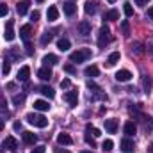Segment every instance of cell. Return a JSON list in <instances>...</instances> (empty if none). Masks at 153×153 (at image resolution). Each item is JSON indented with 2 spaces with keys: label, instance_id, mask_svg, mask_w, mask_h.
I'll use <instances>...</instances> for the list:
<instances>
[{
  "label": "cell",
  "instance_id": "6da1fadb",
  "mask_svg": "<svg viewBox=\"0 0 153 153\" xmlns=\"http://www.w3.org/2000/svg\"><path fill=\"white\" fill-rule=\"evenodd\" d=\"M25 119H27L30 125L38 126V128H45V126L48 125V119H46L43 114H34V112H29V114L25 116Z\"/></svg>",
  "mask_w": 153,
  "mask_h": 153
},
{
  "label": "cell",
  "instance_id": "7a4b0ae2",
  "mask_svg": "<svg viewBox=\"0 0 153 153\" xmlns=\"http://www.w3.org/2000/svg\"><path fill=\"white\" fill-rule=\"evenodd\" d=\"M89 57H91V50L89 48H82V50H76V52L70 53V61L71 62H84Z\"/></svg>",
  "mask_w": 153,
  "mask_h": 153
},
{
  "label": "cell",
  "instance_id": "3957f363",
  "mask_svg": "<svg viewBox=\"0 0 153 153\" xmlns=\"http://www.w3.org/2000/svg\"><path fill=\"white\" fill-rule=\"evenodd\" d=\"M111 29L107 27V25H102V29H100V36H98V46L100 48H105V45H109L111 43Z\"/></svg>",
  "mask_w": 153,
  "mask_h": 153
},
{
  "label": "cell",
  "instance_id": "277c9868",
  "mask_svg": "<svg viewBox=\"0 0 153 153\" xmlns=\"http://www.w3.org/2000/svg\"><path fill=\"white\" fill-rule=\"evenodd\" d=\"M14 20H7L5 23V30H4V39L5 41H13L14 39Z\"/></svg>",
  "mask_w": 153,
  "mask_h": 153
},
{
  "label": "cell",
  "instance_id": "5b68a950",
  "mask_svg": "<svg viewBox=\"0 0 153 153\" xmlns=\"http://www.w3.org/2000/svg\"><path fill=\"white\" fill-rule=\"evenodd\" d=\"M121 152L123 153H134L135 152V144H134V141H130L128 137H125V139L121 141Z\"/></svg>",
  "mask_w": 153,
  "mask_h": 153
},
{
  "label": "cell",
  "instance_id": "8992f818",
  "mask_svg": "<svg viewBox=\"0 0 153 153\" xmlns=\"http://www.w3.org/2000/svg\"><path fill=\"white\" fill-rule=\"evenodd\" d=\"M2 146L7 148V150H11V152H14V150L18 148V141H16L13 135H9V137H5V141L2 143Z\"/></svg>",
  "mask_w": 153,
  "mask_h": 153
},
{
  "label": "cell",
  "instance_id": "52a82bcc",
  "mask_svg": "<svg viewBox=\"0 0 153 153\" xmlns=\"http://www.w3.org/2000/svg\"><path fill=\"white\" fill-rule=\"evenodd\" d=\"M46 18H48V22H55V20L59 18V9H57V5H50V7H48Z\"/></svg>",
  "mask_w": 153,
  "mask_h": 153
},
{
  "label": "cell",
  "instance_id": "ba28073f",
  "mask_svg": "<svg viewBox=\"0 0 153 153\" xmlns=\"http://www.w3.org/2000/svg\"><path fill=\"white\" fill-rule=\"evenodd\" d=\"M22 135H23V143H25V144H29V146L36 144V141H38V135H36V134H32V132H23Z\"/></svg>",
  "mask_w": 153,
  "mask_h": 153
},
{
  "label": "cell",
  "instance_id": "9c48e42d",
  "mask_svg": "<svg viewBox=\"0 0 153 153\" xmlns=\"http://www.w3.org/2000/svg\"><path fill=\"white\" fill-rule=\"evenodd\" d=\"M64 100H66L71 107H75L76 102H78V94H76V91H68V93L64 94Z\"/></svg>",
  "mask_w": 153,
  "mask_h": 153
},
{
  "label": "cell",
  "instance_id": "30bf717a",
  "mask_svg": "<svg viewBox=\"0 0 153 153\" xmlns=\"http://www.w3.org/2000/svg\"><path fill=\"white\" fill-rule=\"evenodd\" d=\"M132 78V73L128 71V70H119L117 73H116V80L117 82H128Z\"/></svg>",
  "mask_w": 153,
  "mask_h": 153
},
{
  "label": "cell",
  "instance_id": "8fae6325",
  "mask_svg": "<svg viewBox=\"0 0 153 153\" xmlns=\"http://www.w3.org/2000/svg\"><path fill=\"white\" fill-rule=\"evenodd\" d=\"M29 5H30V2H29V0H22L20 4H16V11H18V14H20V16L27 14V11H29Z\"/></svg>",
  "mask_w": 153,
  "mask_h": 153
},
{
  "label": "cell",
  "instance_id": "7c38bea8",
  "mask_svg": "<svg viewBox=\"0 0 153 153\" xmlns=\"http://www.w3.org/2000/svg\"><path fill=\"white\" fill-rule=\"evenodd\" d=\"M119 59H121V53H119V52H112V53L107 57V66H109V68L116 66V64L119 62Z\"/></svg>",
  "mask_w": 153,
  "mask_h": 153
},
{
  "label": "cell",
  "instance_id": "4fadbf2b",
  "mask_svg": "<svg viewBox=\"0 0 153 153\" xmlns=\"http://www.w3.org/2000/svg\"><path fill=\"white\" fill-rule=\"evenodd\" d=\"M30 34H32V27H30V25H23V27L20 29V38L23 39L25 43L29 41V38H30Z\"/></svg>",
  "mask_w": 153,
  "mask_h": 153
},
{
  "label": "cell",
  "instance_id": "5bb4252c",
  "mask_svg": "<svg viewBox=\"0 0 153 153\" xmlns=\"http://www.w3.org/2000/svg\"><path fill=\"white\" fill-rule=\"evenodd\" d=\"M78 32L82 36H89L91 34V23L89 22H80L78 23Z\"/></svg>",
  "mask_w": 153,
  "mask_h": 153
},
{
  "label": "cell",
  "instance_id": "9a60e30c",
  "mask_svg": "<svg viewBox=\"0 0 153 153\" xmlns=\"http://www.w3.org/2000/svg\"><path fill=\"white\" fill-rule=\"evenodd\" d=\"M29 75H30V68H29V66H22L20 71H18V80L27 82V80H29Z\"/></svg>",
  "mask_w": 153,
  "mask_h": 153
},
{
  "label": "cell",
  "instance_id": "2e32d148",
  "mask_svg": "<svg viewBox=\"0 0 153 153\" xmlns=\"http://www.w3.org/2000/svg\"><path fill=\"white\" fill-rule=\"evenodd\" d=\"M105 121V130L109 132V134H116V130H117V121L116 119H103Z\"/></svg>",
  "mask_w": 153,
  "mask_h": 153
},
{
  "label": "cell",
  "instance_id": "e0dca14e",
  "mask_svg": "<svg viewBox=\"0 0 153 153\" xmlns=\"http://www.w3.org/2000/svg\"><path fill=\"white\" fill-rule=\"evenodd\" d=\"M38 76L41 78V80H50V78H52V70H50L48 66H43V68L38 71Z\"/></svg>",
  "mask_w": 153,
  "mask_h": 153
},
{
  "label": "cell",
  "instance_id": "ac0fdd59",
  "mask_svg": "<svg viewBox=\"0 0 153 153\" xmlns=\"http://www.w3.org/2000/svg\"><path fill=\"white\" fill-rule=\"evenodd\" d=\"M57 62H59V59H57V55H53V53H48V55L43 57V64H45V66H53V64H57Z\"/></svg>",
  "mask_w": 153,
  "mask_h": 153
},
{
  "label": "cell",
  "instance_id": "d6986e66",
  "mask_svg": "<svg viewBox=\"0 0 153 153\" xmlns=\"http://www.w3.org/2000/svg\"><path fill=\"white\" fill-rule=\"evenodd\" d=\"M123 130H125V134H126V135L130 137V135H134V134L137 132V126H135V123H134V121H126V123H125V128H123Z\"/></svg>",
  "mask_w": 153,
  "mask_h": 153
},
{
  "label": "cell",
  "instance_id": "ffe728a7",
  "mask_svg": "<svg viewBox=\"0 0 153 153\" xmlns=\"http://www.w3.org/2000/svg\"><path fill=\"white\" fill-rule=\"evenodd\" d=\"M62 9H64V13H66L68 16H73L75 11H76V5L73 2H64V4H62Z\"/></svg>",
  "mask_w": 153,
  "mask_h": 153
},
{
  "label": "cell",
  "instance_id": "44dd1931",
  "mask_svg": "<svg viewBox=\"0 0 153 153\" xmlns=\"http://www.w3.org/2000/svg\"><path fill=\"white\" fill-rule=\"evenodd\" d=\"M39 93H41L43 96H46V98H50V100H52V98L55 96V91H53L52 87H48V85H41V87H39Z\"/></svg>",
  "mask_w": 153,
  "mask_h": 153
},
{
  "label": "cell",
  "instance_id": "7402d4cb",
  "mask_svg": "<svg viewBox=\"0 0 153 153\" xmlns=\"http://www.w3.org/2000/svg\"><path fill=\"white\" fill-rule=\"evenodd\" d=\"M57 143H59V144H64V146H70V144L73 143V139H71L68 134H59V135H57Z\"/></svg>",
  "mask_w": 153,
  "mask_h": 153
},
{
  "label": "cell",
  "instance_id": "603a6c76",
  "mask_svg": "<svg viewBox=\"0 0 153 153\" xmlns=\"http://www.w3.org/2000/svg\"><path fill=\"white\" fill-rule=\"evenodd\" d=\"M34 109H36V111H41V112H45V111L50 109V105H48V102H45V100H36V102H34Z\"/></svg>",
  "mask_w": 153,
  "mask_h": 153
},
{
  "label": "cell",
  "instance_id": "cb8c5ba5",
  "mask_svg": "<svg viewBox=\"0 0 153 153\" xmlns=\"http://www.w3.org/2000/svg\"><path fill=\"white\" fill-rule=\"evenodd\" d=\"M57 48L61 50V52H66V50H70V41L66 38H61L57 41Z\"/></svg>",
  "mask_w": 153,
  "mask_h": 153
},
{
  "label": "cell",
  "instance_id": "d4e9b609",
  "mask_svg": "<svg viewBox=\"0 0 153 153\" xmlns=\"http://www.w3.org/2000/svg\"><path fill=\"white\" fill-rule=\"evenodd\" d=\"M84 11H85V14H94L96 13V2H85V7H84Z\"/></svg>",
  "mask_w": 153,
  "mask_h": 153
},
{
  "label": "cell",
  "instance_id": "484cf974",
  "mask_svg": "<svg viewBox=\"0 0 153 153\" xmlns=\"http://www.w3.org/2000/svg\"><path fill=\"white\" fill-rule=\"evenodd\" d=\"M123 11H125V16H134V7H132V4L130 2H125L123 4Z\"/></svg>",
  "mask_w": 153,
  "mask_h": 153
},
{
  "label": "cell",
  "instance_id": "4316f807",
  "mask_svg": "<svg viewBox=\"0 0 153 153\" xmlns=\"http://www.w3.org/2000/svg\"><path fill=\"white\" fill-rule=\"evenodd\" d=\"M98 73H100V70H98L96 66H87V68H85V75L91 76V78H93V76H98Z\"/></svg>",
  "mask_w": 153,
  "mask_h": 153
},
{
  "label": "cell",
  "instance_id": "83f0119b",
  "mask_svg": "<svg viewBox=\"0 0 153 153\" xmlns=\"http://www.w3.org/2000/svg\"><path fill=\"white\" fill-rule=\"evenodd\" d=\"M105 20H112V22H116V20H119V13L116 11V9H111L107 14H105Z\"/></svg>",
  "mask_w": 153,
  "mask_h": 153
},
{
  "label": "cell",
  "instance_id": "f1b7e54d",
  "mask_svg": "<svg viewBox=\"0 0 153 153\" xmlns=\"http://www.w3.org/2000/svg\"><path fill=\"white\" fill-rule=\"evenodd\" d=\"M144 50H143V43H134L132 45V53H135V55H141Z\"/></svg>",
  "mask_w": 153,
  "mask_h": 153
},
{
  "label": "cell",
  "instance_id": "f546056e",
  "mask_svg": "<svg viewBox=\"0 0 153 153\" xmlns=\"http://www.w3.org/2000/svg\"><path fill=\"white\" fill-rule=\"evenodd\" d=\"M23 102H25V94H14V96H13V103H14V105L20 107Z\"/></svg>",
  "mask_w": 153,
  "mask_h": 153
},
{
  "label": "cell",
  "instance_id": "4dcf8cb0",
  "mask_svg": "<svg viewBox=\"0 0 153 153\" xmlns=\"http://www.w3.org/2000/svg\"><path fill=\"white\" fill-rule=\"evenodd\" d=\"M52 38H53V34L52 32H45L43 36H41V45L45 46V45H48L50 41H52Z\"/></svg>",
  "mask_w": 153,
  "mask_h": 153
},
{
  "label": "cell",
  "instance_id": "1f68e13d",
  "mask_svg": "<svg viewBox=\"0 0 153 153\" xmlns=\"http://www.w3.org/2000/svg\"><path fill=\"white\" fill-rule=\"evenodd\" d=\"M143 87H144L146 93H150V89H152V80H150V76H144V78H143Z\"/></svg>",
  "mask_w": 153,
  "mask_h": 153
},
{
  "label": "cell",
  "instance_id": "d6a6232c",
  "mask_svg": "<svg viewBox=\"0 0 153 153\" xmlns=\"http://www.w3.org/2000/svg\"><path fill=\"white\" fill-rule=\"evenodd\" d=\"M85 132H87V134H93V137H98V135H100V130L94 128V126H91V125L85 126Z\"/></svg>",
  "mask_w": 153,
  "mask_h": 153
},
{
  "label": "cell",
  "instance_id": "836d02e7",
  "mask_svg": "<svg viewBox=\"0 0 153 153\" xmlns=\"http://www.w3.org/2000/svg\"><path fill=\"white\" fill-rule=\"evenodd\" d=\"M102 148H103L105 152H111V150L114 148V143H112L111 139H107V141H103V144H102Z\"/></svg>",
  "mask_w": 153,
  "mask_h": 153
},
{
  "label": "cell",
  "instance_id": "e575fe53",
  "mask_svg": "<svg viewBox=\"0 0 153 153\" xmlns=\"http://www.w3.org/2000/svg\"><path fill=\"white\" fill-rule=\"evenodd\" d=\"M85 143H87L91 148H96V141H94V137H91L89 134H85Z\"/></svg>",
  "mask_w": 153,
  "mask_h": 153
},
{
  "label": "cell",
  "instance_id": "d590c367",
  "mask_svg": "<svg viewBox=\"0 0 153 153\" xmlns=\"http://www.w3.org/2000/svg\"><path fill=\"white\" fill-rule=\"evenodd\" d=\"M4 111H7V100L4 96H0V112H4Z\"/></svg>",
  "mask_w": 153,
  "mask_h": 153
},
{
  "label": "cell",
  "instance_id": "8d00e7d4",
  "mask_svg": "<svg viewBox=\"0 0 153 153\" xmlns=\"http://www.w3.org/2000/svg\"><path fill=\"white\" fill-rule=\"evenodd\" d=\"M2 71H4V75H7V73L11 71V62H7V61H5V62H4V66H2Z\"/></svg>",
  "mask_w": 153,
  "mask_h": 153
},
{
  "label": "cell",
  "instance_id": "74e56055",
  "mask_svg": "<svg viewBox=\"0 0 153 153\" xmlns=\"http://www.w3.org/2000/svg\"><path fill=\"white\" fill-rule=\"evenodd\" d=\"M9 13V9H7V5L5 4H0V16H5Z\"/></svg>",
  "mask_w": 153,
  "mask_h": 153
},
{
  "label": "cell",
  "instance_id": "f35d334b",
  "mask_svg": "<svg viewBox=\"0 0 153 153\" xmlns=\"http://www.w3.org/2000/svg\"><path fill=\"white\" fill-rule=\"evenodd\" d=\"M121 29H123L125 36H128V34H130V30H128V22H123V23H121Z\"/></svg>",
  "mask_w": 153,
  "mask_h": 153
},
{
  "label": "cell",
  "instance_id": "ab89813d",
  "mask_svg": "<svg viewBox=\"0 0 153 153\" xmlns=\"http://www.w3.org/2000/svg\"><path fill=\"white\" fill-rule=\"evenodd\" d=\"M70 85H71V82H70V78H64V80L61 82V87H62V89H68Z\"/></svg>",
  "mask_w": 153,
  "mask_h": 153
},
{
  "label": "cell",
  "instance_id": "60d3db41",
  "mask_svg": "<svg viewBox=\"0 0 153 153\" xmlns=\"http://www.w3.org/2000/svg\"><path fill=\"white\" fill-rule=\"evenodd\" d=\"M45 152H46V148H45V146H36L30 153H45Z\"/></svg>",
  "mask_w": 153,
  "mask_h": 153
},
{
  "label": "cell",
  "instance_id": "b9f144b4",
  "mask_svg": "<svg viewBox=\"0 0 153 153\" xmlns=\"http://www.w3.org/2000/svg\"><path fill=\"white\" fill-rule=\"evenodd\" d=\"M64 71H66V73H75L73 64H66V66H64Z\"/></svg>",
  "mask_w": 153,
  "mask_h": 153
},
{
  "label": "cell",
  "instance_id": "7bdbcfd3",
  "mask_svg": "<svg viewBox=\"0 0 153 153\" xmlns=\"http://www.w3.org/2000/svg\"><path fill=\"white\" fill-rule=\"evenodd\" d=\"M30 20H32V22L39 20V11H34V13H30Z\"/></svg>",
  "mask_w": 153,
  "mask_h": 153
},
{
  "label": "cell",
  "instance_id": "ee69618b",
  "mask_svg": "<svg viewBox=\"0 0 153 153\" xmlns=\"http://www.w3.org/2000/svg\"><path fill=\"white\" fill-rule=\"evenodd\" d=\"M25 48H27V53H29V55H32V46H30V43H29V41L25 43Z\"/></svg>",
  "mask_w": 153,
  "mask_h": 153
},
{
  "label": "cell",
  "instance_id": "f6af8a7d",
  "mask_svg": "<svg viewBox=\"0 0 153 153\" xmlns=\"http://www.w3.org/2000/svg\"><path fill=\"white\" fill-rule=\"evenodd\" d=\"M148 2H150V0H135V4H137V5H146Z\"/></svg>",
  "mask_w": 153,
  "mask_h": 153
},
{
  "label": "cell",
  "instance_id": "bcb514c9",
  "mask_svg": "<svg viewBox=\"0 0 153 153\" xmlns=\"http://www.w3.org/2000/svg\"><path fill=\"white\" fill-rule=\"evenodd\" d=\"M148 18H150V20H153V7H150V9H148Z\"/></svg>",
  "mask_w": 153,
  "mask_h": 153
},
{
  "label": "cell",
  "instance_id": "7dc6e473",
  "mask_svg": "<svg viewBox=\"0 0 153 153\" xmlns=\"http://www.w3.org/2000/svg\"><path fill=\"white\" fill-rule=\"evenodd\" d=\"M55 153H70V152H68V150H61V148H57V150H55Z\"/></svg>",
  "mask_w": 153,
  "mask_h": 153
},
{
  "label": "cell",
  "instance_id": "c3c4849f",
  "mask_svg": "<svg viewBox=\"0 0 153 153\" xmlns=\"http://www.w3.org/2000/svg\"><path fill=\"white\" fill-rule=\"evenodd\" d=\"M0 130H4V121L0 119Z\"/></svg>",
  "mask_w": 153,
  "mask_h": 153
},
{
  "label": "cell",
  "instance_id": "681fc988",
  "mask_svg": "<svg viewBox=\"0 0 153 153\" xmlns=\"http://www.w3.org/2000/svg\"><path fill=\"white\" fill-rule=\"evenodd\" d=\"M148 153H153V146H148Z\"/></svg>",
  "mask_w": 153,
  "mask_h": 153
},
{
  "label": "cell",
  "instance_id": "f907efd6",
  "mask_svg": "<svg viewBox=\"0 0 153 153\" xmlns=\"http://www.w3.org/2000/svg\"><path fill=\"white\" fill-rule=\"evenodd\" d=\"M109 2H111V4H114V2H116V0H109Z\"/></svg>",
  "mask_w": 153,
  "mask_h": 153
},
{
  "label": "cell",
  "instance_id": "816d5d0a",
  "mask_svg": "<svg viewBox=\"0 0 153 153\" xmlns=\"http://www.w3.org/2000/svg\"><path fill=\"white\" fill-rule=\"evenodd\" d=\"M82 153H93V152H82Z\"/></svg>",
  "mask_w": 153,
  "mask_h": 153
},
{
  "label": "cell",
  "instance_id": "f5cc1de1",
  "mask_svg": "<svg viewBox=\"0 0 153 153\" xmlns=\"http://www.w3.org/2000/svg\"><path fill=\"white\" fill-rule=\"evenodd\" d=\"M38 2H43V0H38Z\"/></svg>",
  "mask_w": 153,
  "mask_h": 153
}]
</instances>
